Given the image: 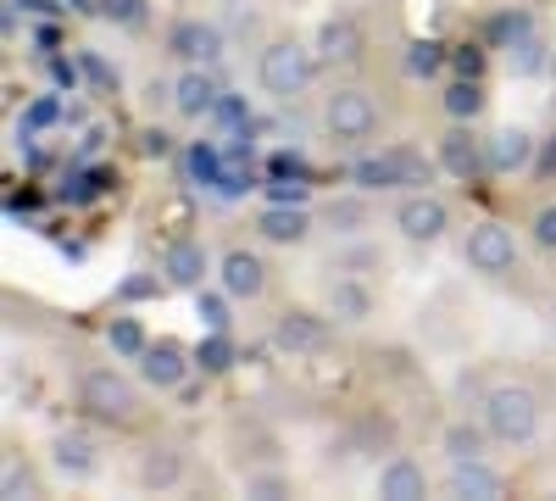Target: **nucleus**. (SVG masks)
<instances>
[{
	"label": "nucleus",
	"mask_w": 556,
	"mask_h": 501,
	"mask_svg": "<svg viewBox=\"0 0 556 501\" xmlns=\"http://www.w3.org/2000/svg\"><path fill=\"white\" fill-rule=\"evenodd\" d=\"M256 78H262V89L273 101H295L317 78V51H306L301 39H273L267 51L256 57Z\"/></svg>",
	"instance_id": "nucleus-1"
},
{
	"label": "nucleus",
	"mask_w": 556,
	"mask_h": 501,
	"mask_svg": "<svg viewBox=\"0 0 556 501\" xmlns=\"http://www.w3.org/2000/svg\"><path fill=\"white\" fill-rule=\"evenodd\" d=\"M484 429L490 440H506V446H529L540 435V401L529 385H495L484 396Z\"/></svg>",
	"instance_id": "nucleus-2"
},
{
	"label": "nucleus",
	"mask_w": 556,
	"mask_h": 501,
	"mask_svg": "<svg viewBox=\"0 0 556 501\" xmlns=\"http://www.w3.org/2000/svg\"><path fill=\"white\" fill-rule=\"evenodd\" d=\"M78 406L101 424H128L139 413V390L117 368H84L78 374Z\"/></svg>",
	"instance_id": "nucleus-3"
},
{
	"label": "nucleus",
	"mask_w": 556,
	"mask_h": 501,
	"mask_svg": "<svg viewBox=\"0 0 556 501\" xmlns=\"http://www.w3.org/2000/svg\"><path fill=\"white\" fill-rule=\"evenodd\" d=\"M323 128L334 134L340 146H356V140H367V134L379 128V107H374V96L367 89H334L329 101H323Z\"/></svg>",
	"instance_id": "nucleus-4"
},
{
	"label": "nucleus",
	"mask_w": 556,
	"mask_h": 501,
	"mask_svg": "<svg viewBox=\"0 0 556 501\" xmlns=\"http://www.w3.org/2000/svg\"><path fill=\"white\" fill-rule=\"evenodd\" d=\"M462 256H468L473 273H484V279H501V273L518 267V240L506 223H479V229L468 235V246H462Z\"/></svg>",
	"instance_id": "nucleus-5"
},
{
	"label": "nucleus",
	"mask_w": 556,
	"mask_h": 501,
	"mask_svg": "<svg viewBox=\"0 0 556 501\" xmlns=\"http://www.w3.org/2000/svg\"><path fill=\"white\" fill-rule=\"evenodd\" d=\"M167 57H178L184 67H212L223 57V34L217 23H201V17H178L167 28Z\"/></svg>",
	"instance_id": "nucleus-6"
},
{
	"label": "nucleus",
	"mask_w": 556,
	"mask_h": 501,
	"mask_svg": "<svg viewBox=\"0 0 556 501\" xmlns=\"http://www.w3.org/2000/svg\"><path fill=\"white\" fill-rule=\"evenodd\" d=\"M273 346L278 351H290V356H317L323 346H329V317H317V312H278V324H273Z\"/></svg>",
	"instance_id": "nucleus-7"
},
{
	"label": "nucleus",
	"mask_w": 556,
	"mask_h": 501,
	"mask_svg": "<svg viewBox=\"0 0 556 501\" xmlns=\"http://www.w3.org/2000/svg\"><path fill=\"white\" fill-rule=\"evenodd\" d=\"M445 223H451V212H445L434 196H424V190L401 196V206H395V229H401L412 246H434V240L445 235Z\"/></svg>",
	"instance_id": "nucleus-8"
},
{
	"label": "nucleus",
	"mask_w": 556,
	"mask_h": 501,
	"mask_svg": "<svg viewBox=\"0 0 556 501\" xmlns=\"http://www.w3.org/2000/svg\"><path fill=\"white\" fill-rule=\"evenodd\" d=\"M317 62L323 67H351L356 57H362V23L351 17V12H334V17H323V28H317Z\"/></svg>",
	"instance_id": "nucleus-9"
},
{
	"label": "nucleus",
	"mask_w": 556,
	"mask_h": 501,
	"mask_svg": "<svg viewBox=\"0 0 556 501\" xmlns=\"http://www.w3.org/2000/svg\"><path fill=\"white\" fill-rule=\"evenodd\" d=\"M134 362H139V379H146L151 390H178L184 379H190V356H184V346H173V340H151Z\"/></svg>",
	"instance_id": "nucleus-10"
},
{
	"label": "nucleus",
	"mask_w": 556,
	"mask_h": 501,
	"mask_svg": "<svg viewBox=\"0 0 556 501\" xmlns=\"http://www.w3.org/2000/svg\"><path fill=\"white\" fill-rule=\"evenodd\" d=\"M206 273H212V262H206V246H201V240H173V246L162 251V279H167L173 290H201Z\"/></svg>",
	"instance_id": "nucleus-11"
},
{
	"label": "nucleus",
	"mask_w": 556,
	"mask_h": 501,
	"mask_svg": "<svg viewBox=\"0 0 556 501\" xmlns=\"http://www.w3.org/2000/svg\"><path fill=\"white\" fill-rule=\"evenodd\" d=\"M217 101H223V89H217V78L206 67H184L178 73V84H173V112L178 117H212Z\"/></svg>",
	"instance_id": "nucleus-12"
},
{
	"label": "nucleus",
	"mask_w": 556,
	"mask_h": 501,
	"mask_svg": "<svg viewBox=\"0 0 556 501\" xmlns=\"http://www.w3.org/2000/svg\"><path fill=\"white\" fill-rule=\"evenodd\" d=\"M217 285L235 296V301H256L262 290H267V267H262V256L256 251H228L223 256V267H217Z\"/></svg>",
	"instance_id": "nucleus-13"
},
{
	"label": "nucleus",
	"mask_w": 556,
	"mask_h": 501,
	"mask_svg": "<svg viewBox=\"0 0 556 501\" xmlns=\"http://www.w3.org/2000/svg\"><path fill=\"white\" fill-rule=\"evenodd\" d=\"M440 167L456 173V178H479V173H490L484 140H473V128H468V123H456L445 140H440Z\"/></svg>",
	"instance_id": "nucleus-14"
},
{
	"label": "nucleus",
	"mask_w": 556,
	"mask_h": 501,
	"mask_svg": "<svg viewBox=\"0 0 556 501\" xmlns=\"http://www.w3.org/2000/svg\"><path fill=\"white\" fill-rule=\"evenodd\" d=\"M445 490H451V496H473V501H501V496H506V479H501L484 458H468V463H451Z\"/></svg>",
	"instance_id": "nucleus-15"
},
{
	"label": "nucleus",
	"mask_w": 556,
	"mask_h": 501,
	"mask_svg": "<svg viewBox=\"0 0 556 501\" xmlns=\"http://www.w3.org/2000/svg\"><path fill=\"white\" fill-rule=\"evenodd\" d=\"M256 235H262V240H273V246H301V240L312 235V217H306V206L273 201V206L256 217Z\"/></svg>",
	"instance_id": "nucleus-16"
},
{
	"label": "nucleus",
	"mask_w": 556,
	"mask_h": 501,
	"mask_svg": "<svg viewBox=\"0 0 556 501\" xmlns=\"http://www.w3.org/2000/svg\"><path fill=\"white\" fill-rule=\"evenodd\" d=\"M379 496H384V501H424V496H429V474H424V463L390 458V463L379 468Z\"/></svg>",
	"instance_id": "nucleus-17"
},
{
	"label": "nucleus",
	"mask_w": 556,
	"mask_h": 501,
	"mask_svg": "<svg viewBox=\"0 0 556 501\" xmlns=\"http://www.w3.org/2000/svg\"><path fill=\"white\" fill-rule=\"evenodd\" d=\"M484 156H490V173H523L534 162V140L529 128H501L484 140Z\"/></svg>",
	"instance_id": "nucleus-18"
},
{
	"label": "nucleus",
	"mask_w": 556,
	"mask_h": 501,
	"mask_svg": "<svg viewBox=\"0 0 556 501\" xmlns=\"http://www.w3.org/2000/svg\"><path fill=\"white\" fill-rule=\"evenodd\" d=\"M51 458H56V468H62L67 479H89V474L101 468V458H96V440L78 435V429H67V435H56V440H51Z\"/></svg>",
	"instance_id": "nucleus-19"
},
{
	"label": "nucleus",
	"mask_w": 556,
	"mask_h": 501,
	"mask_svg": "<svg viewBox=\"0 0 556 501\" xmlns=\"http://www.w3.org/2000/svg\"><path fill=\"white\" fill-rule=\"evenodd\" d=\"M329 312L340 317V324H367V317H374V290L356 285V279H334V290H329Z\"/></svg>",
	"instance_id": "nucleus-20"
},
{
	"label": "nucleus",
	"mask_w": 556,
	"mask_h": 501,
	"mask_svg": "<svg viewBox=\"0 0 556 501\" xmlns=\"http://www.w3.org/2000/svg\"><path fill=\"white\" fill-rule=\"evenodd\" d=\"M445 117L451 123H473L479 112H484V89H479V78H456V84H445Z\"/></svg>",
	"instance_id": "nucleus-21"
},
{
	"label": "nucleus",
	"mask_w": 556,
	"mask_h": 501,
	"mask_svg": "<svg viewBox=\"0 0 556 501\" xmlns=\"http://www.w3.org/2000/svg\"><path fill=\"white\" fill-rule=\"evenodd\" d=\"M351 185L367 196V190H401V178H395V156L384 151V156H362L356 167H351Z\"/></svg>",
	"instance_id": "nucleus-22"
},
{
	"label": "nucleus",
	"mask_w": 556,
	"mask_h": 501,
	"mask_svg": "<svg viewBox=\"0 0 556 501\" xmlns=\"http://www.w3.org/2000/svg\"><path fill=\"white\" fill-rule=\"evenodd\" d=\"M178 474H184V458H178V451H167V446L146 451V463H139V485H151V490L178 485Z\"/></svg>",
	"instance_id": "nucleus-23"
},
{
	"label": "nucleus",
	"mask_w": 556,
	"mask_h": 501,
	"mask_svg": "<svg viewBox=\"0 0 556 501\" xmlns=\"http://www.w3.org/2000/svg\"><path fill=\"white\" fill-rule=\"evenodd\" d=\"M445 62H451V51H445V45H434V39H412L406 45V73L412 78H434Z\"/></svg>",
	"instance_id": "nucleus-24"
},
{
	"label": "nucleus",
	"mask_w": 556,
	"mask_h": 501,
	"mask_svg": "<svg viewBox=\"0 0 556 501\" xmlns=\"http://www.w3.org/2000/svg\"><path fill=\"white\" fill-rule=\"evenodd\" d=\"M323 217H329V229H334V235H362V229H367V201H362V196H351V201H329V206H323Z\"/></svg>",
	"instance_id": "nucleus-25"
},
{
	"label": "nucleus",
	"mask_w": 556,
	"mask_h": 501,
	"mask_svg": "<svg viewBox=\"0 0 556 501\" xmlns=\"http://www.w3.org/2000/svg\"><path fill=\"white\" fill-rule=\"evenodd\" d=\"M484 435L479 424H451L445 429V451H451V463H468V458H484Z\"/></svg>",
	"instance_id": "nucleus-26"
},
{
	"label": "nucleus",
	"mask_w": 556,
	"mask_h": 501,
	"mask_svg": "<svg viewBox=\"0 0 556 501\" xmlns=\"http://www.w3.org/2000/svg\"><path fill=\"white\" fill-rule=\"evenodd\" d=\"M184 167H190L195 178H201V185H217V178H223V167H228V151H217V146H190V151H184Z\"/></svg>",
	"instance_id": "nucleus-27"
},
{
	"label": "nucleus",
	"mask_w": 556,
	"mask_h": 501,
	"mask_svg": "<svg viewBox=\"0 0 556 501\" xmlns=\"http://www.w3.org/2000/svg\"><path fill=\"white\" fill-rule=\"evenodd\" d=\"M96 17L117 28H146V0H96Z\"/></svg>",
	"instance_id": "nucleus-28"
},
{
	"label": "nucleus",
	"mask_w": 556,
	"mask_h": 501,
	"mask_svg": "<svg viewBox=\"0 0 556 501\" xmlns=\"http://www.w3.org/2000/svg\"><path fill=\"white\" fill-rule=\"evenodd\" d=\"M529 34H534V17H529V12H501V17L490 23V39L506 45V51H513L518 39H529Z\"/></svg>",
	"instance_id": "nucleus-29"
},
{
	"label": "nucleus",
	"mask_w": 556,
	"mask_h": 501,
	"mask_svg": "<svg viewBox=\"0 0 556 501\" xmlns=\"http://www.w3.org/2000/svg\"><path fill=\"white\" fill-rule=\"evenodd\" d=\"M106 340H112V351L117 356H139L151 340H146V329L134 324V317H112V329H106Z\"/></svg>",
	"instance_id": "nucleus-30"
},
{
	"label": "nucleus",
	"mask_w": 556,
	"mask_h": 501,
	"mask_svg": "<svg viewBox=\"0 0 556 501\" xmlns=\"http://www.w3.org/2000/svg\"><path fill=\"white\" fill-rule=\"evenodd\" d=\"M390 156H395V178H401V185H412V190H424L429 178H434V167L417 156V151H406V146H395Z\"/></svg>",
	"instance_id": "nucleus-31"
},
{
	"label": "nucleus",
	"mask_w": 556,
	"mask_h": 501,
	"mask_svg": "<svg viewBox=\"0 0 556 501\" xmlns=\"http://www.w3.org/2000/svg\"><path fill=\"white\" fill-rule=\"evenodd\" d=\"M228 301H235V296H212V290H195V312H201V324L206 329H228Z\"/></svg>",
	"instance_id": "nucleus-32"
},
{
	"label": "nucleus",
	"mask_w": 556,
	"mask_h": 501,
	"mask_svg": "<svg viewBox=\"0 0 556 501\" xmlns=\"http://www.w3.org/2000/svg\"><path fill=\"white\" fill-rule=\"evenodd\" d=\"M228 356H235V351H228V340H223V329H212V340L195 351V362H201V368L206 374H223L228 368Z\"/></svg>",
	"instance_id": "nucleus-33"
},
{
	"label": "nucleus",
	"mask_w": 556,
	"mask_h": 501,
	"mask_svg": "<svg viewBox=\"0 0 556 501\" xmlns=\"http://www.w3.org/2000/svg\"><path fill=\"white\" fill-rule=\"evenodd\" d=\"M212 117H217V123H228V128H235V134H240V128H251V107H245L240 96H223Z\"/></svg>",
	"instance_id": "nucleus-34"
},
{
	"label": "nucleus",
	"mask_w": 556,
	"mask_h": 501,
	"mask_svg": "<svg viewBox=\"0 0 556 501\" xmlns=\"http://www.w3.org/2000/svg\"><path fill=\"white\" fill-rule=\"evenodd\" d=\"M451 67H456V78H484V51L479 45H462V51H451Z\"/></svg>",
	"instance_id": "nucleus-35"
},
{
	"label": "nucleus",
	"mask_w": 556,
	"mask_h": 501,
	"mask_svg": "<svg viewBox=\"0 0 556 501\" xmlns=\"http://www.w3.org/2000/svg\"><path fill=\"white\" fill-rule=\"evenodd\" d=\"M540 51H545V45H540L534 34H529V39H518V45H513V67H518V73H540V62H545Z\"/></svg>",
	"instance_id": "nucleus-36"
},
{
	"label": "nucleus",
	"mask_w": 556,
	"mask_h": 501,
	"mask_svg": "<svg viewBox=\"0 0 556 501\" xmlns=\"http://www.w3.org/2000/svg\"><path fill=\"white\" fill-rule=\"evenodd\" d=\"M78 67L89 73V84H96V89H117V73H112L96 51H84V57H78Z\"/></svg>",
	"instance_id": "nucleus-37"
},
{
	"label": "nucleus",
	"mask_w": 556,
	"mask_h": 501,
	"mask_svg": "<svg viewBox=\"0 0 556 501\" xmlns=\"http://www.w3.org/2000/svg\"><path fill=\"white\" fill-rule=\"evenodd\" d=\"M534 246L540 251H556V206H540L534 212Z\"/></svg>",
	"instance_id": "nucleus-38"
},
{
	"label": "nucleus",
	"mask_w": 556,
	"mask_h": 501,
	"mask_svg": "<svg viewBox=\"0 0 556 501\" xmlns=\"http://www.w3.org/2000/svg\"><path fill=\"white\" fill-rule=\"evenodd\" d=\"M139 151H146V156H173V134L167 128H146V134H139Z\"/></svg>",
	"instance_id": "nucleus-39"
},
{
	"label": "nucleus",
	"mask_w": 556,
	"mask_h": 501,
	"mask_svg": "<svg viewBox=\"0 0 556 501\" xmlns=\"http://www.w3.org/2000/svg\"><path fill=\"white\" fill-rule=\"evenodd\" d=\"M267 196H273V201H290V206H306V185H290L285 173H278L273 185H267Z\"/></svg>",
	"instance_id": "nucleus-40"
},
{
	"label": "nucleus",
	"mask_w": 556,
	"mask_h": 501,
	"mask_svg": "<svg viewBox=\"0 0 556 501\" xmlns=\"http://www.w3.org/2000/svg\"><path fill=\"white\" fill-rule=\"evenodd\" d=\"M7 496H12V501L34 496V479H28V474H17V468H7Z\"/></svg>",
	"instance_id": "nucleus-41"
},
{
	"label": "nucleus",
	"mask_w": 556,
	"mask_h": 501,
	"mask_svg": "<svg viewBox=\"0 0 556 501\" xmlns=\"http://www.w3.org/2000/svg\"><path fill=\"white\" fill-rule=\"evenodd\" d=\"M51 78H56V84H62V89H73V84H78V67H73V62H62V57H56V62H51Z\"/></svg>",
	"instance_id": "nucleus-42"
},
{
	"label": "nucleus",
	"mask_w": 556,
	"mask_h": 501,
	"mask_svg": "<svg viewBox=\"0 0 556 501\" xmlns=\"http://www.w3.org/2000/svg\"><path fill=\"white\" fill-rule=\"evenodd\" d=\"M251 490H256V496H285L290 485H285V479H273V474H267V479H251Z\"/></svg>",
	"instance_id": "nucleus-43"
},
{
	"label": "nucleus",
	"mask_w": 556,
	"mask_h": 501,
	"mask_svg": "<svg viewBox=\"0 0 556 501\" xmlns=\"http://www.w3.org/2000/svg\"><path fill=\"white\" fill-rule=\"evenodd\" d=\"M273 173H301V156H290V151H278L273 162H267Z\"/></svg>",
	"instance_id": "nucleus-44"
},
{
	"label": "nucleus",
	"mask_w": 556,
	"mask_h": 501,
	"mask_svg": "<svg viewBox=\"0 0 556 501\" xmlns=\"http://www.w3.org/2000/svg\"><path fill=\"white\" fill-rule=\"evenodd\" d=\"M28 117H34V123H51V117H56V101H39Z\"/></svg>",
	"instance_id": "nucleus-45"
},
{
	"label": "nucleus",
	"mask_w": 556,
	"mask_h": 501,
	"mask_svg": "<svg viewBox=\"0 0 556 501\" xmlns=\"http://www.w3.org/2000/svg\"><path fill=\"white\" fill-rule=\"evenodd\" d=\"M151 290H156L151 279H128V285H123V296H151Z\"/></svg>",
	"instance_id": "nucleus-46"
},
{
	"label": "nucleus",
	"mask_w": 556,
	"mask_h": 501,
	"mask_svg": "<svg viewBox=\"0 0 556 501\" xmlns=\"http://www.w3.org/2000/svg\"><path fill=\"white\" fill-rule=\"evenodd\" d=\"M540 167H545V173H551V167H556V146H551V151H545V156H540Z\"/></svg>",
	"instance_id": "nucleus-47"
},
{
	"label": "nucleus",
	"mask_w": 556,
	"mask_h": 501,
	"mask_svg": "<svg viewBox=\"0 0 556 501\" xmlns=\"http://www.w3.org/2000/svg\"><path fill=\"white\" fill-rule=\"evenodd\" d=\"M551 73H556V57H551Z\"/></svg>",
	"instance_id": "nucleus-48"
}]
</instances>
